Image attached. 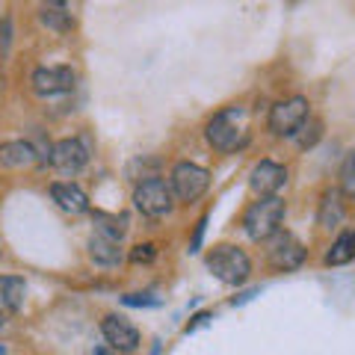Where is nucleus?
<instances>
[{
    "label": "nucleus",
    "instance_id": "nucleus-1",
    "mask_svg": "<svg viewBox=\"0 0 355 355\" xmlns=\"http://www.w3.org/2000/svg\"><path fill=\"white\" fill-rule=\"evenodd\" d=\"M205 139L210 142V148H216L222 154H231L246 146L249 139V125H246V113L240 107H228L216 113L207 121L205 128Z\"/></svg>",
    "mask_w": 355,
    "mask_h": 355
},
{
    "label": "nucleus",
    "instance_id": "nucleus-2",
    "mask_svg": "<svg viewBox=\"0 0 355 355\" xmlns=\"http://www.w3.org/2000/svg\"><path fill=\"white\" fill-rule=\"evenodd\" d=\"M282 222H284V198L266 196L246 207V214H243V231H246L249 240L266 243L275 231H282Z\"/></svg>",
    "mask_w": 355,
    "mask_h": 355
},
{
    "label": "nucleus",
    "instance_id": "nucleus-3",
    "mask_svg": "<svg viewBox=\"0 0 355 355\" xmlns=\"http://www.w3.org/2000/svg\"><path fill=\"white\" fill-rule=\"evenodd\" d=\"M207 270L214 272L222 284H243L252 275V261L243 249L222 243V246H216L207 254Z\"/></svg>",
    "mask_w": 355,
    "mask_h": 355
},
{
    "label": "nucleus",
    "instance_id": "nucleus-4",
    "mask_svg": "<svg viewBox=\"0 0 355 355\" xmlns=\"http://www.w3.org/2000/svg\"><path fill=\"white\" fill-rule=\"evenodd\" d=\"M169 187H172L175 202L193 205V202H198V198L210 190V172L205 169V166H198V163L181 160V163H175Z\"/></svg>",
    "mask_w": 355,
    "mask_h": 355
},
{
    "label": "nucleus",
    "instance_id": "nucleus-5",
    "mask_svg": "<svg viewBox=\"0 0 355 355\" xmlns=\"http://www.w3.org/2000/svg\"><path fill=\"white\" fill-rule=\"evenodd\" d=\"M133 205L137 210H142L146 216L151 219H160V216H169L175 210V196H172V187L166 178H148V181H139L133 187Z\"/></svg>",
    "mask_w": 355,
    "mask_h": 355
},
{
    "label": "nucleus",
    "instance_id": "nucleus-6",
    "mask_svg": "<svg viewBox=\"0 0 355 355\" xmlns=\"http://www.w3.org/2000/svg\"><path fill=\"white\" fill-rule=\"evenodd\" d=\"M305 119H308V98L293 95V98H284V101L272 104L266 125H270L275 137H293Z\"/></svg>",
    "mask_w": 355,
    "mask_h": 355
},
{
    "label": "nucleus",
    "instance_id": "nucleus-7",
    "mask_svg": "<svg viewBox=\"0 0 355 355\" xmlns=\"http://www.w3.org/2000/svg\"><path fill=\"white\" fill-rule=\"evenodd\" d=\"M266 243H270L266 258H270V263L275 270L291 272V270H299V266L305 263V246L291 234V231H275Z\"/></svg>",
    "mask_w": 355,
    "mask_h": 355
},
{
    "label": "nucleus",
    "instance_id": "nucleus-8",
    "mask_svg": "<svg viewBox=\"0 0 355 355\" xmlns=\"http://www.w3.org/2000/svg\"><path fill=\"white\" fill-rule=\"evenodd\" d=\"M77 74L69 69V65H51V69H36L30 77V86L39 98H53L62 92H71L74 89Z\"/></svg>",
    "mask_w": 355,
    "mask_h": 355
},
{
    "label": "nucleus",
    "instance_id": "nucleus-9",
    "mask_svg": "<svg viewBox=\"0 0 355 355\" xmlns=\"http://www.w3.org/2000/svg\"><path fill=\"white\" fill-rule=\"evenodd\" d=\"M101 335L116 352H137L142 343L139 329L128 317H119V314H107L101 320Z\"/></svg>",
    "mask_w": 355,
    "mask_h": 355
},
{
    "label": "nucleus",
    "instance_id": "nucleus-10",
    "mask_svg": "<svg viewBox=\"0 0 355 355\" xmlns=\"http://www.w3.org/2000/svg\"><path fill=\"white\" fill-rule=\"evenodd\" d=\"M86 160H89V151L80 139H60L51 148V166L62 178H74L86 166Z\"/></svg>",
    "mask_w": 355,
    "mask_h": 355
},
{
    "label": "nucleus",
    "instance_id": "nucleus-11",
    "mask_svg": "<svg viewBox=\"0 0 355 355\" xmlns=\"http://www.w3.org/2000/svg\"><path fill=\"white\" fill-rule=\"evenodd\" d=\"M284 184H287V169H284V166H279V163H272V160H261L252 169V175H249V187L261 198L279 196V190Z\"/></svg>",
    "mask_w": 355,
    "mask_h": 355
},
{
    "label": "nucleus",
    "instance_id": "nucleus-12",
    "mask_svg": "<svg viewBox=\"0 0 355 355\" xmlns=\"http://www.w3.org/2000/svg\"><path fill=\"white\" fill-rule=\"evenodd\" d=\"M51 198L57 202V207L62 210V214L80 216V214H86V210H89V196L77 184H71V181L51 184Z\"/></svg>",
    "mask_w": 355,
    "mask_h": 355
},
{
    "label": "nucleus",
    "instance_id": "nucleus-13",
    "mask_svg": "<svg viewBox=\"0 0 355 355\" xmlns=\"http://www.w3.org/2000/svg\"><path fill=\"white\" fill-rule=\"evenodd\" d=\"M33 163H39V154L30 139L0 142V166H6V169H30Z\"/></svg>",
    "mask_w": 355,
    "mask_h": 355
},
{
    "label": "nucleus",
    "instance_id": "nucleus-14",
    "mask_svg": "<svg viewBox=\"0 0 355 355\" xmlns=\"http://www.w3.org/2000/svg\"><path fill=\"white\" fill-rule=\"evenodd\" d=\"M89 254H92V261L101 263V266H119L121 261H125V249H121V243L110 240L104 234L89 237Z\"/></svg>",
    "mask_w": 355,
    "mask_h": 355
},
{
    "label": "nucleus",
    "instance_id": "nucleus-15",
    "mask_svg": "<svg viewBox=\"0 0 355 355\" xmlns=\"http://www.w3.org/2000/svg\"><path fill=\"white\" fill-rule=\"evenodd\" d=\"M39 21L53 33H71L74 30V15L65 3H44L39 9Z\"/></svg>",
    "mask_w": 355,
    "mask_h": 355
},
{
    "label": "nucleus",
    "instance_id": "nucleus-16",
    "mask_svg": "<svg viewBox=\"0 0 355 355\" xmlns=\"http://www.w3.org/2000/svg\"><path fill=\"white\" fill-rule=\"evenodd\" d=\"M27 284L18 275H0V311H18L24 305Z\"/></svg>",
    "mask_w": 355,
    "mask_h": 355
},
{
    "label": "nucleus",
    "instance_id": "nucleus-17",
    "mask_svg": "<svg viewBox=\"0 0 355 355\" xmlns=\"http://www.w3.org/2000/svg\"><path fill=\"white\" fill-rule=\"evenodd\" d=\"M340 193L338 190H329L323 196V202H320V214H317V222L323 228H335L340 225V219H343V202H340Z\"/></svg>",
    "mask_w": 355,
    "mask_h": 355
},
{
    "label": "nucleus",
    "instance_id": "nucleus-18",
    "mask_svg": "<svg viewBox=\"0 0 355 355\" xmlns=\"http://www.w3.org/2000/svg\"><path fill=\"white\" fill-rule=\"evenodd\" d=\"M355 261V231H343V234L331 243V249L326 252V263L329 266H343Z\"/></svg>",
    "mask_w": 355,
    "mask_h": 355
},
{
    "label": "nucleus",
    "instance_id": "nucleus-19",
    "mask_svg": "<svg viewBox=\"0 0 355 355\" xmlns=\"http://www.w3.org/2000/svg\"><path fill=\"white\" fill-rule=\"evenodd\" d=\"M95 234H104L110 240H119L128 234V216H110V214H95Z\"/></svg>",
    "mask_w": 355,
    "mask_h": 355
},
{
    "label": "nucleus",
    "instance_id": "nucleus-20",
    "mask_svg": "<svg viewBox=\"0 0 355 355\" xmlns=\"http://www.w3.org/2000/svg\"><path fill=\"white\" fill-rule=\"evenodd\" d=\"M320 137H323V121L320 119H305L302 125H299V130L293 133V139L299 142V148H314L317 142H320Z\"/></svg>",
    "mask_w": 355,
    "mask_h": 355
},
{
    "label": "nucleus",
    "instance_id": "nucleus-21",
    "mask_svg": "<svg viewBox=\"0 0 355 355\" xmlns=\"http://www.w3.org/2000/svg\"><path fill=\"white\" fill-rule=\"evenodd\" d=\"M340 196L355 198V148L343 157V166H340Z\"/></svg>",
    "mask_w": 355,
    "mask_h": 355
},
{
    "label": "nucleus",
    "instance_id": "nucleus-22",
    "mask_svg": "<svg viewBox=\"0 0 355 355\" xmlns=\"http://www.w3.org/2000/svg\"><path fill=\"white\" fill-rule=\"evenodd\" d=\"M154 258H157V246H154V243H137V246L128 252L130 263H151Z\"/></svg>",
    "mask_w": 355,
    "mask_h": 355
},
{
    "label": "nucleus",
    "instance_id": "nucleus-23",
    "mask_svg": "<svg viewBox=\"0 0 355 355\" xmlns=\"http://www.w3.org/2000/svg\"><path fill=\"white\" fill-rule=\"evenodd\" d=\"M121 302L130 305V308H157L160 299L154 296V293H130V296L121 299Z\"/></svg>",
    "mask_w": 355,
    "mask_h": 355
},
{
    "label": "nucleus",
    "instance_id": "nucleus-24",
    "mask_svg": "<svg viewBox=\"0 0 355 355\" xmlns=\"http://www.w3.org/2000/svg\"><path fill=\"white\" fill-rule=\"evenodd\" d=\"M205 225H207V216H202V219H198V225H196V237H193V249H190V252H198V246H202Z\"/></svg>",
    "mask_w": 355,
    "mask_h": 355
},
{
    "label": "nucleus",
    "instance_id": "nucleus-25",
    "mask_svg": "<svg viewBox=\"0 0 355 355\" xmlns=\"http://www.w3.org/2000/svg\"><path fill=\"white\" fill-rule=\"evenodd\" d=\"M0 355H3V347H0Z\"/></svg>",
    "mask_w": 355,
    "mask_h": 355
}]
</instances>
